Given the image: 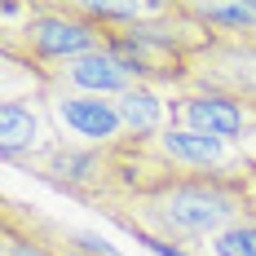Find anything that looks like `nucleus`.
Instances as JSON below:
<instances>
[{
  "label": "nucleus",
  "instance_id": "1",
  "mask_svg": "<svg viewBox=\"0 0 256 256\" xmlns=\"http://www.w3.org/2000/svg\"><path fill=\"white\" fill-rule=\"evenodd\" d=\"M102 216L164 256H199L208 238L256 216V199L248 186V172L243 177L172 172L137 199L102 208Z\"/></svg>",
  "mask_w": 256,
  "mask_h": 256
},
{
  "label": "nucleus",
  "instance_id": "2",
  "mask_svg": "<svg viewBox=\"0 0 256 256\" xmlns=\"http://www.w3.org/2000/svg\"><path fill=\"white\" fill-rule=\"evenodd\" d=\"M110 44L102 22H93L80 0H31V4H4L0 26V62L22 66L26 76H49L53 66L98 53Z\"/></svg>",
  "mask_w": 256,
  "mask_h": 256
},
{
  "label": "nucleus",
  "instance_id": "3",
  "mask_svg": "<svg viewBox=\"0 0 256 256\" xmlns=\"http://www.w3.org/2000/svg\"><path fill=\"white\" fill-rule=\"evenodd\" d=\"M168 115L181 128H194V132H208V137L234 142V146H243L256 132L252 106H243L238 98H226V93H212V88H194V84L168 93Z\"/></svg>",
  "mask_w": 256,
  "mask_h": 256
},
{
  "label": "nucleus",
  "instance_id": "4",
  "mask_svg": "<svg viewBox=\"0 0 256 256\" xmlns=\"http://www.w3.org/2000/svg\"><path fill=\"white\" fill-rule=\"evenodd\" d=\"M190 84L238 98L256 110V40H208L190 58Z\"/></svg>",
  "mask_w": 256,
  "mask_h": 256
},
{
  "label": "nucleus",
  "instance_id": "5",
  "mask_svg": "<svg viewBox=\"0 0 256 256\" xmlns=\"http://www.w3.org/2000/svg\"><path fill=\"white\" fill-rule=\"evenodd\" d=\"M154 146L177 172H194V177H243L252 168L243 146L208 137V132H194V128H181V124H168L154 137Z\"/></svg>",
  "mask_w": 256,
  "mask_h": 256
},
{
  "label": "nucleus",
  "instance_id": "6",
  "mask_svg": "<svg viewBox=\"0 0 256 256\" xmlns=\"http://www.w3.org/2000/svg\"><path fill=\"white\" fill-rule=\"evenodd\" d=\"M44 106H49L53 124L62 128V132H71L76 146H110V142L128 137L115 98H93V93L49 88V93H44Z\"/></svg>",
  "mask_w": 256,
  "mask_h": 256
},
{
  "label": "nucleus",
  "instance_id": "7",
  "mask_svg": "<svg viewBox=\"0 0 256 256\" xmlns=\"http://www.w3.org/2000/svg\"><path fill=\"white\" fill-rule=\"evenodd\" d=\"M76 234L22 199L0 204V256H71Z\"/></svg>",
  "mask_w": 256,
  "mask_h": 256
},
{
  "label": "nucleus",
  "instance_id": "8",
  "mask_svg": "<svg viewBox=\"0 0 256 256\" xmlns=\"http://www.w3.org/2000/svg\"><path fill=\"white\" fill-rule=\"evenodd\" d=\"M44 98H4L0 102V154H4V164H31V159H40V154H49L53 146H62V137L53 132V124L44 120V110H40Z\"/></svg>",
  "mask_w": 256,
  "mask_h": 256
},
{
  "label": "nucleus",
  "instance_id": "9",
  "mask_svg": "<svg viewBox=\"0 0 256 256\" xmlns=\"http://www.w3.org/2000/svg\"><path fill=\"white\" fill-rule=\"evenodd\" d=\"M132 84H142V80L110 49H98V53H84V58H71V62L53 66L44 76V93L66 88V93H93V98H124Z\"/></svg>",
  "mask_w": 256,
  "mask_h": 256
},
{
  "label": "nucleus",
  "instance_id": "10",
  "mask_svg": "<svg viewBox=\"0 0 256 256\" xmlns=\"http://www.w3.org/2000/svg\"><path fill=\"white\" fill-rule=\"evenodd\" d=\"M208 40H256V0H186Z\"/></svg>",
  "mask_w": 256,
  "mask_h": 256
},
{
  "label": "nucleus",
  "instance_id": "11",
  "mask_svg": "<svg viewBox=\"0 0 256 256\" xmlns=\"http://www.w3.org/2000/svg\"><path fill=\"white\" fill-rule=\"evenodd\" d=\"M115 106H120L124 132L128 137H142V142H154L164 128L172 124V115H168V93L154 88V84H132L124 98H115Z\"/></svg>",
  "mask_w": 256,
  "mask_h": 256
},
{
  "label": "nucleus",
  "instance_id": "12",
  "mask_svg": "<svg viewBox=\"0 0 256 256\" xmlns=\"http://www.w3.org/2000/svg\"><path fill=\"white\" fill-rule=\"evenodd\" d=\"M199 256H256V216L221 230L216 238H208Z\"/></svg>",
  "mask_w": 256,
  "mask_h": 256
},
{
  "label": "nucleus",
  "instance_id": "13",
  "mask_svg": "<svg viewBox=\"0 0 256 256\" xmlns=\"http://www.w3.org/2000/svg\"><path fill=\"white\" fill-rule=\"evenodd\" d=\"M243 154H248V164H256V132L243 142Z\"/></svg>",
  "mask_w": 256,
  "mask_h": 256
},
{
  "label": "nucleus",
  "instance_id": "14",
  "mask_svg": "<svg viewBox=\"0 0 256 256\" xmlns=\"http://www.w3.org/2000/svg\"><path fill=\"white\" fill-rule=\"evenodd\" d=\"M248 186H252V199H256V164L248 168Z\"/></svg>",
  "mask_w": 256,
  "mask_h": 256
}]
</instances>
